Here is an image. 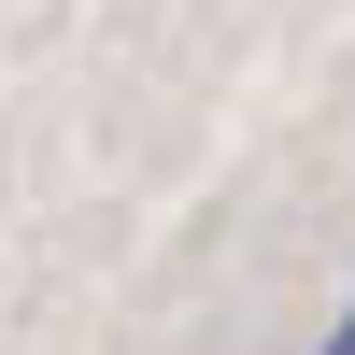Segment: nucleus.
Returning <instances> with one entry per match:
<instances>
[{
    "mask_svg": "<svg viewBox=\"0 0 355 355\" xmlns=\"http://www.w3.org/2000/svg\"><path fill=\"white\" fill-rule=\"evenodd\" d=\"M341 327H355V313H341Z\"/></svg>",
    "mask_w": 355,
    "mask_h": 355,
    "instance_id": "f257e3e1",
    "label": "nucleus"
}]
</instances>
